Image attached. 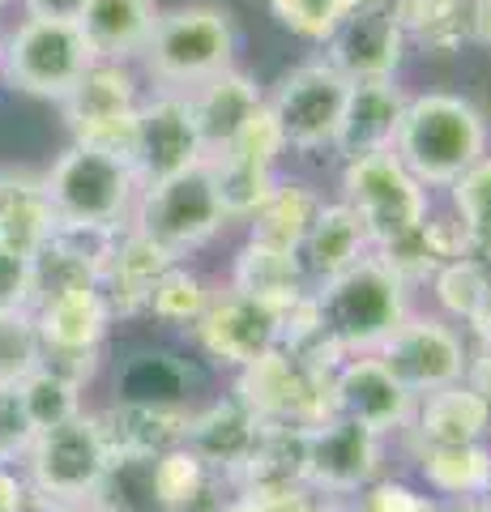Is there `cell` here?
Listing matches in <instances>:
<instances>
[{"instance_id": "obj_1", "label": "cell", "mask_w": 491, "mask_h": 512, "mask_svg": "<svg viewBox=\"0 0 491 512\" xmlns=\"http://www.w3.org/2000/svg\"><path fill=\"white\" fill-rule=\"evenodd\" d=\"M487 137V116L470 99L449 90H423L406 99L398 137H393V158L427 192H436L449 188L483 154H491Z\"/></svg>"}, {"instance_id": "obj_2", "label": "cell", "mask_w": 491, "mask_h": 512, "mask_svg": "<svg viewBox=\"0 0 491 512\" xmlns=\"http://www.w3.org/2000/svg\"><path fill=\"white\" fill-rule=\"evenodd\" d=\"M312 308L321 320V333L334 342L342 359L376 355L389 333L410 316V286L376 252H368L351 269L316 286Z\"/></svg>"}, {"instance_id": "obj_3", "label": "cell", "mask_w": 491, "mask_h": 512, "mask_svg": "<svg viewBox=\"0 0 491 512\" xmlns=\"http://www.w3.org/2000/svg\"><path fill=\"white\" fill-rule=\"evenodd\" d=\"M235 47H240V35H235L231 9L193 0V5L158 9L137 69L150 82V90L188 94L210 77L235 69Z\"/></svg>"}, {"instance_id": "obj_4", "label": "cell", "mask_w": 491, "mask_h": 512, "mask_svg": "<svg viewBox=\"0 0 491 512\" xmlns=\"http://www.w3.org/2000/svg\"><path fill=\"white\" fill-rule=\"evenodd\" d=\"M39 180L56 222H73V227L124 231L141 197L129 158L103 146H86V141H69Z\"/></svg>"}, {"instance_id": "obj_5", "label": "cell", "mask_w": 491, "mask_h": 512, "mask_svg": "<svg viewBox=\"0 0 491 512\" xmlns=\"http://www.w3.org/2000/svg\"><path fill=\"white\" fill-rule=\"evenodd\" d=\"M112 466V440H107L94 410L39 431L22 457V474L30 483V495H35V508H90L99 500Z\"/></svg>"}, {"instance_id": "obj_6", "label": "cell", "mask_w": 491, "mask_h": 512, "mask_svg": "<svg viewBox=\"0 0 491 512\" xmlns=\"http://www.w3.org/2000/svg\"><path fill=\"white\" fill-rule=\"evenodd\" d=\"M338 201L359 218L372 252H385L415 235L427 214L436 210V197L410 175L398 158L389 154H363L342 163Z\"/></svg>"}, {"instance_id": "obj_7", "label": "cell", "mask_w": 491, "mask_h": 512, "mask_svg": "<svg viewBox=\"0 0 491 512\" xmlns=\"http://www.w3.org/2000/svg\"><path fill=\"white\" fill-rule=\"evenodd\" d=\"M90 64L94 56L73 22L18 18L0 26V86L18 94L65 103Z\"/></svg>"}, {"instance_id": "obj_8", "label": "cell", "mask_w": 491, "mask_h": 512, "mask_svg": "<svg viewBox=\"0 0 491 512\" xmlns=\"http://www.w3.org/2000/svg\"><path fill=\"white\" fill-rule=\"evenodd\" d=\"M227 222L231 218L223 210V197H218L210 163H197L163 184L141 188L129 227L163 252H171L176 261H188V252H197L214 235H223Z\"/></svg>"}, {"instance_id": "obj_9", "label": "cell", "mask_w": 491, "mask_h": 512, "mask_svg": "<svg viewBox=\"0 0 491 512\" xmlns=\"http://www.w3.org/2000/svg\"><path fill=\"white\" fill-rule=\"evenodd\" d=\"M334 367H312L287 350H269L235 372V402L265 427H312L334 414Z\"/></svg>"}, {"instance_id": "obj_10", "label": "cell", "mask_w": 491, "mask_h": 512, "mask_svg": "<svg viewBox=\"0 0 491 512\" xmlns=\"http://www.w3.org/2000/svg\"><path fill=\"white\" fill-rule=\"evenodd\" d=\"M346 94H351V82L329 69L321 56L295 64V69H287L278 77L274 90L265 94V107L278 124L287 154L291 150L295 154H316V150L334 146Z\"/></svg>"}, {"instance_id": "obj_11", "label": "cell", "mask_w": 491, "mask_h": 512, "mask_svg": "<svg viewBox=\"0 0 491 512\" xmlns=\"http://www.w3.org/2000/svg\"><path fill=\"white\" fill-rule=\"evenodd\" d=\"M141 99H146V77H141L137 64L94 60L82 73V82L69 90V99L60 103V111H65L73 141L129 158V128Z\"/></svg>"}, {"instance_id": "obj_12", "label": "cell", "mask_w": 491, "mask_h": 512, "mask_svg": "<svg viewBox=\"0 0 491 512\" xmlns=\"http://www.w3.org/2000/svg\"><path fill=\"white\" fill-rule=\"evenodd\" d=\"M376 355L393 376H398V384L410 397H427L436 389H449V384L466 380L470 342L453 320L410 312L385 338V346H380Z\"/></svg>"}, {"instance_id": "obj_13", "label": "cell", "mask_w": 491, "mask_h": 512, "mask_svg": "<svg viewBox=\"0 0 491 512\" xmlns=\"http://www.w3.org/2000/svg\"><path fill=\"white\" fill-rule=\"evenodd\" d=\"M129 163L141 188L163 184L171 175L205 163V146L197 137L193 111H188V94L146 90L129 128Z\"/></svg>"}, {"instance_id": "obj_14", "label": "cell", "mask_w": 491, "mask_h": 512, "mask_svg": "<svg viewBox=\"0 0 491 512\" xmlns=\"http://www.w3.org/2000/svg\"><path fill=\"white\" fill-rule=\"evenodd\" d=\"M410 39L393 5H355L325 39V64L346 82H398Z\"/></svg>"}, {"instance_id": "obj_15", "label": "cell", "mask_w": 491, "mask_h": 512, "mask_svg": "<svg viewBox=\"0 0 491 512\" xmlns=\"http://www.w3.org/2000/svg\"><path fill=\"white\" fill-rule=\"evenodd\" d=\"M282 312L265 308V303L248 299L240 291H227L210 299V308H205V316L197 320L193 329V342L197 350L210 363L218 367H231V372H240V367L257 363L261 355H269V350L282 346Z\"/></svg>"}, {"instance_id": "obj_16", "label": "cell", "mask_w": 491, "mask_h": 512, "mask_svg": "<svg viewBox=\"0 0 491 512\" xmlns=\"http://www.w3.org/2000/svg\"><path fill=\"white\" fill-rule=\"evenodd\" d=\"M380 470V436L342 414L304 427V487L325 495H355Z\"/></svg>"}, {"instance_id": "obj_17", "label": "cell", "mask_w": 491, "mask_h": 512, "mask_svg": "<svg viewBox=\"0 0 491 512\" xmlns=\"http://www.w3.org/2000/svg\"><path fill=\"white\" fill-rule=\"evenodd\" d=\"M30 316H35L43 355H103L116 325L112 303H107V295L94 282L43 291Z\"/></svg>"}, {"instance_id": "obj_18", "label": "cell", "mask_w": 491, "mask_h": 512, "mask_svg": "<svg viewBox=\"0 0 491 512\" xmlns=\"http://www.w3.org/2000/svg\"><path fill=\"white\" fill-rule=\"evenodd\" d=\"M329 393H334V414L376 431V436L402 431L410 423V410H415V397L380 363V355L342 359L334 367V380H329Z\"/></svg>"}, {"instance_id": "obj_19", "label": "cell", "mask_w": 491, "mask_h": 512, "mask_svg": "<svg viewBox=\"0 0 491 512\" xmlns=\"http://www.w3.org/2000/svg\"><path fill=\"white\" fill-rule=\"evenodd\" d=\"M406 99L410 94L398 82H355L351 94H346V107H342V120H338V133L329 150L342 163L363 158V154H389Z\"/></svg>"}, {"instance_id": "obj_20", "label": "cell", "mask_w": 491, "mask_h": 512, "mask_svg": "<svg viewBox=\"0 0 491 512\" xmlns=\"http://www.w3.org/2000/svg\"><path fill=\"white\" fill-rule=\"evenodd\" d=\"M261 107H265V90L257 86V77H248L244 69H227V73L210 77L205 86L188 90V111H193L205 158L223 154Z\"/></svg>"}, {"instance_id": "obj_21", "label": "cell", "mask_w": 491, "mask_h": 512, "mask_svg": "<svg viewBox=\"0 0 491 512\" xmlns=\"http://www.w3.org/2000/svg\"><path fill=\"white\" fill-rule=\"evenodd\" d=\"M193 367L176 350L137 346L116 363L112 402L124 406H158V410H193Z\"/></svg>"}, {"instance_id": "obj_22", "label": "cell", "mask_w": 491, "mask_h": 512, "mask_svg": "<svg viewBox=\"0 0 491 512\" xmlns=\"http://www.w3.org/2000/svg\"><path fill=\"white\" fill-rule=\"evenodd\" d=\"M257 436H261V423L252 419L235 397H227V402H210V406L188 414L184 448H193V453L201 457V466L214 478L218 474L240 478V470L252 457V448H257Z\"/></svg>"}, {"instance_id": "obj_23", "label": "cell", "mask_w": 491, "mask_h": 512, "mask_svg": "<svg viewBox=\"0 0 491 512\" xmlns=\"http://www.w3.org/2000/svg\"><path fill=\"white\" fill-rule=\"evenodd\" d=\"M406 427L415 436V448L479 444L491 436V406L462 380L427 397H415V410H410Z\"/></svg>"}, {"instance_id": "obj_24", "label": "cell", "mask_w": 491, "mask_h": 512, "mask_svg": "<svg viewBox=\"0 0 491 512\" xmlns=\"http://www.w3.org/2000/svg\"><path fill=\"white\" fill-rule=\"evenodd\" d=\"M231 291H240V295L287 316L291 308H299V303L312 295V282H308L295 252L244 239L240 252H235V261H231Z\"/></svg>"}, {"instance_id": "obj_25", "label": "cell", "mask_w": 491, "mask_h": 512, "mask_svg": "<svg viewBox=\"0 0 491 512\" xmlns=\"http://www.w3.org/2000/svg\"><path fill=\"white\" fill-rule=\"evenodd\" d=\"M176 265V256L163 252L158 244H150L146 235H137L133 227H124L116 239V252L107 261L103 278H99V291L112 303L116 320H133V316H146V303L154 282Z\"/></svg>"}, {"instance_id": "obj_26", "label": "cell", "mask_w": 491, "mask_h": 512, "mask_svg": "<svg viewBox=\"0 0 491 512\" xmlns=\"http://www.w3.org/2000/svg\"><path fill=\"white\" fill-rule=\"evenodd\" d=\"M158 18V0H90L77 18V30L94 60L137 64L150 43V30Z\"/></svg>"}, {"instance_id": "obj_27", "label": "cell", "mask_w": 491, "mask_h": 512, "mask_svg": "<svg viewBox=\"0 0 491 512\" xmlns=\"http://www.w3.org/2000/svg\"><path fill=\"white\" fill-rule=\"evenodd\" d=\"M56 231L52 201L43 192V180L35 171H0V248L35 256Z\"/></svg>"}, {"instance_id": "obj_28", "label": "cell", "mask_w": 491, "mask_h": 512, "mask_svg": "<svg viewBox=\"0 0 491 512\" xmlns=\"http://www.w3.org/2000/svg\"><path fill=\"white\" fill-rule=\"evenodd\" d=\"M368 235H363L359 218L346 210L342 201H325L321 214H316V222L308 227L304 244L295 248L299 265H304V274L312 282V291L321 282H329L334 274H342V269H351L359 256H368Z\"/></svg>"}, {"instance_id": "obj_29", "label": "cell", "mask_w": 491, "mask_h": 512, "mask_svg": "<svg viewBox=\"0 0 491 512\" xmlns=\"http://www.w3.org/2000/svg\"><path fill=\"white\" fill-rule=\"evenodd\" d=\"M325 201L329 197L316 184L295 180V175H278L274 192H269V197L261 201V210L248 218V239L295 252L299 244H304V235L316 222V214H321Z\"/></svg>"}, {"instance_id": "obj_30", "label": "cell", "mask_w": 491, "mask_h": 512, "mask_svg": "<svg viewBox=\"0 0 491 512\" xmlns=\"http://www.w3.org/2000/svg\"><path fill=\"white\" fill-rule=\"evenodd\" d=\"M99 414V423L112 440V453L116 457H141L150 461L167 448L184 444V427H188V414L193 410H158V406H124V402H112Z\"/></svg>"}, {"instance_id": "obj_31", "label": "cell", "mask_w": 491, "mask_h": 512, "mask_svg": "<svg viewBox=\"0 0 491 512\" xmlns=\"http://www.w3.org/2000/svg\"><path fill=\"white\" fill-rule=\"evenodd\" d=\"M427 282H432V295L449 320L479 333V342H491V265L483 256H457V261L440 265Z\"/></svg>"}, {"instance_id": "obj_32", "label": "cell", "mask_w": 491, "mask_h": 512, "mask_svg": "<svg viewBox=\"0 0 491 512\" xmlns=\"http://www.w3.org/2000/svg\"><path fill=\"white\" fill-rule=\"evenodd\" d=\"M419 470L445 500H491V440L419 448Z\"/></svg>"}, {"instance_id": "obj_33", "label": "cell", "mask_w": 491, "mask_h": 512, "mask_svg": "<svg viewBox=\"0 0 491 512\" xmlns=\"http://www.w3.org/2000/svg\"><path fill=\"white\" fill-rule=\"evenodd\" d=\"M244 491H282L304 487V427H265L248 466L235 478Z\"/></svg>"}, {"instance_id": "obj_34", "label": "cell", "mask_w": 491, "mask_h": 512, "mask_svg": "<svg viewBox=\"0 0 491 512\" xmlns=\"http://www.w3.org/2000/svg\"><path fill=\"white\" fill-rule=\"evenodd\" d=\"M18 393H22V410H26L30 427H35V436L90 410L86 406V384L69 380L65 372H56V367H47V363H39L35 372L18 384Z\"/></svg>"}, {"instance_id": "obj_35", "label": "cell", "mask_w": 491, "mask_h": 512, "mask_svg": "<svg viewBox=\"0 0 491 512\" xmlns=\"http://www.w3.org/2000/svg\"><path fill=\"white\" fill-rule=\"evenodd\" d=\"M214 483V474L201 466V457L193 448H167V453L150 457V491L154 504L163 512H193L205 500V487Z\"/></svg>"}, {"instance_id": "obj_36", "label": "cell", "mask_w": 491, "mask_h": 512, "mask_svg": "<svg viewBox=\"0 0 491 512\" xmlns=\"http://www.w3.org/2000/svg\"><path fill=\"white\" fill-rule=\"evenodd\" d=\"M410 43H423L432 52H453L457 43L470 39L466 5L470 0H389Z\"/></svg>"}, {"instance_id": "obj_37", "label": "cell", "mask_w": 491, "mask_h": 512, "mask_svg": "<svg viewBox=\"0 0 491 512\" xmlns=\"http://www.w3.org/2000/svg\"><path fill=\"white\" fill-rule=\"evenodd\" d=\"M210 299H214L210 282H205L188 261H176L163 278L154 282L150 303H146V316L158 320V325L193 329L197 320L205 316V308H210Z\"/></svg>"}, {"instance_id": "obj_38", "label": "cell", "mask_w": 491, "mask_h": 512, "mask_svg": "<svg viewBox=\"0 0 491 512\" xmlns=\"http://www.w3.org/2000/svg\"><path fill=\"white\" fill-rule=\"evenodd\" d=\"M449 192V214L462 222L474 256H491V154H483L470 171H462L445 188Z\"/></svg>"}, {"instance_id": "obj_39", "label": "cell", "mask_w": 491, "mask_h": 512, "mask_svg": "<svg viewBox=\"0 0 491 512\" xmlns=\"http://www.w3.org/2000/svg\"><path fill=\"white\" fill-rule=\"evenodd\" d=\"M205 163H210V171H214L218 197H223V210H227L231 222H248L252 214L261 210V201L274 192V184H278L274 167L248 163V158L218 154V158H205Z\"/></svg>"}, {"instance_id": "obj_40", "label": "cell", "mask_w": 491, "mask_h": 512, "mask_svg": "<svg viewBox=\"0 0 491 512\" xmlns=\"http://www.w3.org/2000/svg\"><path fill=\"white\" fill-rule=\"evenodd\" d=\"M43 363V342L30 312H0V384L18 389V384Z\"/></svg>"}, {"instance_id": "obj_41", "label": "cell", "mask_w": 491, "mask_h": 512, "mask_svg": "<svg viewBox=\"0 0 491 512\" xmlns=\"http://www.w3.org/2000/svg\"><path fill=\"white\" fill-rule=\"evenodd\" d=\"M278 26H287L291 35L325 43L334 35V26L355 9V0H265Z\"/></svg>"}, {"instance_id": "obj_42", "label": "cell", "mask_w": 491, "mask_h": 512, "mask_svg": "<svg viewBox=\"0 0 491 512\" xmlns=\"http://www.w3.org/2000/svg\"><path fill=\"white\" fill-rule=\"evenodd\" d=\"M223 154H231V158H248V163H261V167H274V171H278V163H282V154H287V146H282V133H278L274 116H269V107H261L257 116L248 120V128L231 141ZM214 158H218V154H214Z\"/></svg>"}, {"instance_id": "obj_43", "label": "cell", "mask_w": 491, "mask_h": 512, "mask_svg": "<svg viewBox=\"0 0 491 512\" xmlns=\"http://www.w3.org/2000/svg\"><path fill=\"white\" fill-rule=\"evenodd\" d=\"M30 444H35V427H30L26 410H22V393L0 384V466L22 470V457Z\"/></svg>"}, {"instance_id": "obj_44", "label": "cell", "mask_w": 491, "mask_h": 512, "mask_svg": "<svg viewBox=\"0 0 491 512\" xmlns=\"http://www.w3.org/2000/svg\"><path fill=\"white\" fill-rule=\"evenodd\" d=\"M39 295L35 261L0 248V312H30Z\"/></svg>"}, {"instance_id": "obj_45", "label": "cell", "mask_w": 491, "mask_h": 512, "mask_svg": "<svg viewBox=\"0 0 491 512\" xmlns=\"http://www.w3.org/2000/svg\"><path fill=\"white\" fill-rule=\"evenodd\" d=\"M363 512H440V504L406 483H376Z\"/></svg>"}, {"instance_id": "obj_46", "label": "cell", "mask_w": 491, "mask_h": 512, "mask_svg": "<svg viewBox=\"0 0 491 512\" xmlns=\"http://www.w3.org/2000/svg\"><path fill=\"white\" fill-rule=\"evenodd\" d=\"M248 512H325L308 495V487H282V491H244Z\"/></svg>"}, {"instance_id": "obj_47", "label": "cell", "mask_w": 491, "mask_h": 512, "mask_svg": "<svg viewBox=\"0 0 491 512\" xmlns=\"http://www.w3.org/2000/svg\"><path fill=\"white\" fill-rule=\"evenodd\" d=\"M0 512H35V495L18 466H0Z\"/></svg>"}, {"instance_id": "obj_48", "label": "cell", "mask_w": 491, "mask_h": 512, "mask_svg": "<svg viewBox=\"0 0 491 512\" xmlns=\"http://www.w3.org/2000/svg\"><path fill=\"white\" fill-rule=\"evenodd\" d=\"M90 0H18L22 18H43V22H73L86 13Z\"/></svg>"}, {"instance_id": "obj_49", "label": "cell", "mask_w": 491, "mask_h": 512, "mask_svg": "<svg viewBox=\"0 0 491 512\" xmlns=\"http://www.w3.org/2000/svg\"><path fill=\"white\" fill-rule=\"evenodd\" d=\"M466 26H470V39L491 47V0H470L466 5Z\"/></svg>"}, {"instance_id": "obj_50", "label": "cell", "mask_w": 491, "mask_h": 512, "mask_svg": "<svg viewBox=\"0 0 491 512\" xmlns=\"http://www.w3.org/2000/svg\"><path fill=\"white\" fill-rule=\"evenodd\" d=\"M440 512H491V500H449L440 504Z\"/></svg>"}, {"instance_id": "obj_51", "label": "cell", "mask_w": 491, "mask_h": 512, "mask_svg": "<svg viewBox=\"0 0 491 512\" xmlns=\"http://www.w3.org/2000/svg\"><path fill=\"white\" fill-rule=\"evenodd\" d=\"M205 512H248V508H244V495H235V500H227V504H210Z\"/></svg>"}, {"instance_id": "obj_52", "label": "cell", "mask_w": 491, "mask_h": 512, "mask_svg": "<svg viewBox=\"0 0 491 512\" xmlns=\"http://www.w3.org/2000/svg\"><path fill=\"white\" fill-rule=\"evenodd\" d=\"M9 5H18V0H0V13H5V9H9Z\"/></svg>"}, {"instance_id": "obj_53", "label": "cell", "mask_w": 491, "mask_h": 512, "mask_svg": "<svg viewBox=\"0 0 491 512\" xmlns=\"http://www.w3.org/2000/svg\"><path fill=\"white\" fill-rule=\"evenodd\" d=\"M487 265H491V256H487Z\"/></svg>"}, {"instance_id": "obj_54", "label": "cell", "mask_w": 491, "mask_h": 512, "mask_svg": "<svg viewBox=\"0 0 491 512\" xmlns=\"http://www.w3.org/2000/svg\"><path fill=\"white\" fill-rule=\"evenodd\" d=\"M487 440H491V436H487Z\"/></svg>"}]
</instances>
